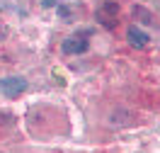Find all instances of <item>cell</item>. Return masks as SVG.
I'll list each match as a JSON object with an SVG mask.
<instances>
[{"instance_id":"6","label":"cell","mask_w":160,"mask_h":153,"mask_svg":"<svg viewBox=\"0 0 160 153\" xmlns=\"http://www.w3.org/2000/svg\"><path fill=\"white\" fill-rule=\"evenodd\" d=\"M56 3H58V0H41V5H44V8H51V5H56Z\"/></svg>"},{"instance_id":"7","label":"cell","mask_w":160,"mask_h":153,"mask_svg":"<svg viewBox=\"0 0 160 153\" xmlns=\"http://www.w3.org/2000/svg\"><path fill=\"white\" fill-rule=\"evenodd\" d=\"M2 37H5V29H0V39H2Z\"/></svg>"},{"instance_id":"3","label":"cell","mask_w":160,"mask_h":153,"mask_svg":"<svg viewBox=\"0 0 160 153\" xmlns=\"http://www.w3.org/2000/svg\"><path fill=\"white\" fill-rule=\"evenodd\" d=\"M88 46H90V44H88V39H82L80 34L63 39V44H61L63 54H85V51H88Z\"/></svg>"},{"instance_id":"1","label":"cell","mask_w":160,"mask_h":153,"mask_svg":"<svg viewBox=\"0 0 160 153\" xmlns=\"http://www.w3.org/2000/svg\"><path fill=\"white\" fill-rule=\"evenodd\" d=\"M27 90V80L22 75H10V78H0V92L5 97H20Z\"/></svg>"},{"instance_id":"4","label":"cell","mask_w":160,"mask_h":153,"mask_svg":"<svg viewBox=\"0 0 160 153\" xmlns=\"http://www.w3.org/2000/svg\"><path fill=\"white\" fill-rule=\"evenodd\" d=\"M126 39H129V44L133 46V49H146L148 41H150V37L143 29H138L136 24H131L129 29H126Z\"/></svg>"},{"instance_id":"5","label":"cell","mask_w":160,"mask_h":153,"mask_svg":"<svg viewBox=\"0 0 160 153\" xmlns=\"http://www.w3.org/2000/svg\"><path fill=\"white\" fill-rule=\"evenodd\" d=\"M0 124H15V117L10 112H0Z\"/></svg>"},{"instance_id":"2","label":"cell","mask_w":160,"mask_h":153,"mask_svg":"<svg viewBox=\"0 0 160 153\" xmlns=\"http://www.w3.org/2000/svg\"><path fill=\"white\" fill-rule=\"evenodd\" d=\"M95 17L100 20L102 27H109V29H114V27H117V22H119V20H117V17H119V5L107 0L100 10H97V15H95Z\"/></svg>"}]
</instances>
